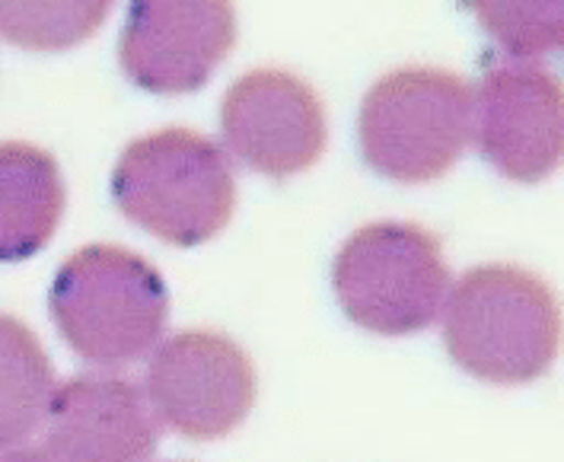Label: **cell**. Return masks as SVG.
Returning a JSON list of instances; mask_svg holds the SVG:
<instances>
[{
    "mask_svg": "<svg viewBox=\"0 0 564 462\" xmlns=\"http://www.w3.org/2000/svg\"><path fill=\"white\" fill-rule=\"evenodd\" d=\"M444 310L449 357L485 383H533L558 357V300L527 268L481 265L466 271Z\"/></svg>",
    "mask_w": 564,
    "mask_h": 462,
    "instance_id": "1",
    "label": "cell"
},
{
    "mask_svg": "<svg viewBox=\"0 0 564 462\" xmlns=\"http://www.w3.org/2000/svg\"><path fill=\"white\" fill-rule=\"evenodd\" d=\"M48 307L70 351L99 367H124L160 342L170 293L163 275L138 253L93 243L61 265Z\"/></svg>",
    "mask_w": 564,
    "mask_h": 462,
    "instance_id": "2",
    "label": "cell"
},
{
    "mask_svg": "<svg viewBox=\"0 0 564 462\" xmlns=\"http://www.w3.org/2000/svg\"><path fill=\"white\" fill-rule=\"evenodd\" d=\"M112 198L138 227L170 246H202L224 230L237 207L227 153L188 128H163L121 150Z\"/></svg>",
    "mask_w": 564,
    "mask_h": 462,
    "instance_id": "3",
    "label": "cell"
},
{
    "mask_svg": "<svg viewBox=\"0 0 564 462\" xmlns=\"http://www.w3.org/2000/svg\"><path fill=\"white\" fill-rule=\"evenodd\" d=\"M473 96L463 77L441 67L392 71L360 109L364 160L402 185L441 179L473 138Z\"/></svg>",
    "mask_w": 564,
    "mask_h": 462,
    "instance_id": "4",
    "label": "cell"
},
{
    "mask_svg": "<svg viewBox=\"0 0 564 462\" xmlns=\"http://www.w3.org/2000/svg\"><path fill=\"white\" fill-rule=\"evenodd\" d=\"M345 316L377 335H415L434 325L449 290L444 246L417 224H370L357 230L332 268Z\"/></svg>",
    "mask_w": 564,
    "mask_h": 462,
    "instance_id": "5",
    "label": "cell"
},
{
    "mask_svg": "<svg viewBox=\"0 0 564 462\" xmlns=\"http://www.w3.org/2000/svg\"><path fill=\"white\" fill-rule=\"evenodd\" d=\"M144 389L150 411L178 437L217 440L252 411L256 370L234 339L185 329L153 354Z\"/></svg>",
    "mask_w": 564,
    "mask_h": 462,
    "instance_id": "6",
    "label": "cell"
},
{
    "mask_svg": "<svg viewBox=\"0 0 564 462\" xmlns=\"http://www.w3.org/2000/svg\"><path fill=\"white\" fill-rule=\"evenodd\" d=\"M234 45V0H131L119 61L141 89L178 96L205 87Z\"/></svg>",
    "mask_w": 564,
    "mask_h": 462,
    "instance_id": "7",
    "label": "cell"
},
{
    "mask_svg": "<svg viewBox=\"0 0 564 462\" xmlns=\"http://www.w3.org/2000/svg\"><path fill=\"white\" fill-rule=\"evenodd\" d=\"M220 128L234 157L271 179L316 166L328 141L326 109L316 89L278 67L249 71L227 89Z\"/></svg>",
    "mask_w": 564,
    "mask_h": 462,
    "instance_id": "8",
    "label": "cell"
},
{
    "mask_svg": "<svg viewBox=\"0 0 564 462\" xmlns=\"http://www.w3.org/2000/svg\"><path fill=\"white\" fill-rule=\"evenodd\" d=\"M473 135L510 182H542L562 163V84L535 64L495 67L473 96Z\"/></svg>",
    "mask_w": 564,
    "mask_h": 462,
    "instance_id": "9",
    "label": "cell"
},
{
    "mask_svg": "<svg viewBox=\"0 0 564 462\" xmlns=\"http://www.w3.org/2000/svg\"><path fill=\"white\" fill-rule=\"evenodd\" d=\"M42 450L58 462H148L160 428L144 393L121 376L84 374L55 386Z\"/></svg>",
    "mask_w": 564,
    "mask_h": 462,
    "instance_id": "10",
    "label": "cell"
},
{
    "mask_svg": "<svg viewBox=\"0 0 564 462\" xmlns=\"http://www.w3.org/2000/svg\"><path fill=\"white\" fill-rule=\"evenodd\" d=\"M64 179L48 150L0 144V261H23L42 253L64 214Z\"/></svg>",
    "mask_w": 564,
    "mask_h": 462,
    "instance_id": "11",
    "label": "cell"
},
{
    "mask_svg": "<svg viewBox=\"0 0 564 462\" xmlns=\"http://www.w3.org/2000/svg\"><path fill=\"white\" fill-rule=\"evenodd\" d=\"M55 386V367L35 332L0 313V450L42 428Z\"/></svg>",
    "mask_w": 564,
    "mask_h": 462,
    "instance_id": "12",
    "label": "cell"
},
{
    "mask_svg": "<svg viewBox=\"0 0 564 462\" xmlns=\"http://www.w3.org/2000/svg\"><path fill=\"white\" fill-rule=\"evenodd\" d=\"M116 0H0V39L26 52H67L106 23Z\"/></svg>",
    "mask_w": 564,
    "mask_h": 462,
    "instance_id": "13",
    "label": "cell"
},
{
    "mask_svg": "<svg viewBox=\"0 0 564 462\" xmlns=\"http://www.w3.org/2000/svg\"><path fill=\"white\" fill-rule=\"evenodd\" d=\"M498 49L517 61L545 58L562 49L564 0H463Z\"/></svg>",
    "mask_w": 564,
    "mask_h": 462,
    "instance_id": "14",
    "label": "cell"
},
{
    "mask_svg": "<svg viewBox=\"0 0 564 462\" xmlns=\"http://www.w3.org/2000/svg\"><path fill=\"white\" fill-rule=\"evenodd\" d=\"M0 462H58L55 456H48L42 447H35V450H10V453H0Z\"/></svg>",
    "mask_w": 564,
    "mask_h": 462,
    "instance_id": "15",
    "label": "cell"
}]
</instances>
